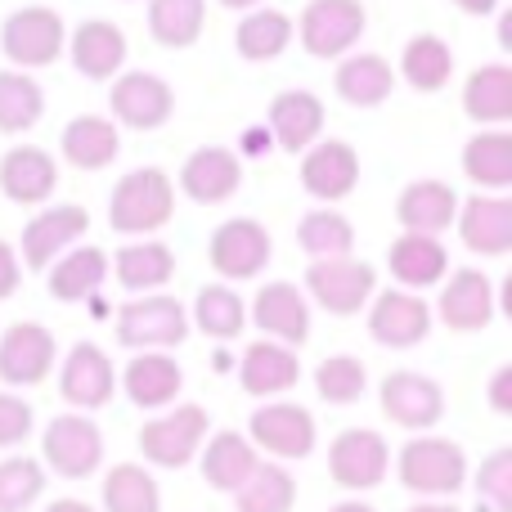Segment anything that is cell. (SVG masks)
I'll list each match as a JSON object with an SVG mask.
<instances>
[{
	"instance_id": "8",
	"label": "cell",
	"mask_w": 512,
	"mask_h": 512,
	"mask_svg": "<svg viewBox=\"0 0 512 512\" xmlns=\"http://www.w3.org/2000/svg\"><path fill=\"white\" fill-rule=\"evenodd\" d=\"M391 472V445L369 427H346L328 445V477L342 490H373Z\"/></svg>"
},
{
	"instance_id": "56",
	"label": "cell",
	"mask_w": 512,
	"mask_h": 512,
	"mask_svg": "<svg viewBox=\"0 0 512 512\" xmlns=\"http://www.w3.org/2000/svg\"><path fill=\"white\" fill-rule=\"evenodd\" d=\"M499 41H504V45H512V14H504V18H499Z\"/></svg>"
},
{
	"instance_id": "20",
	"label": "cell",
	"mask_w": 512,
	"mask_h": 512,
	"mask_svg": "<svg viewBox=\"0 0 512 512\" xmlns=\"http://www.w3.org/2000/svg\"><path fill=\"white\" fill-rule=\"evenodd\" d=\"M239 185H243V167L221 144H207V149L189 153L185 167H180V189L203 207H216V203H225V198H234Z\"/></svg>"
},
{
	"instance_id": "35",
	"label": "cell",
	"mask_w": 512,
	"mask_h": 512,
	"mask_svg": "<svg viewBox=\"0 0 512 512\" xmlns=\"http://www.w3.org/2000/svg\"><path fill=\"white\" fill-rule=\"evenodd\" d=\"M463 176L477 189H508L512 185V135L508 131H481L463 144Z\"/></svg>"
},
{
	"instance_id": "54",
	"label": "cell",
	"mask_w": 512,
	"mask_h": 512,
	"mask_svg": "<svg viewBox=\"0 0 512 512\" xmlns=\"http://www.w3.org/2000/svg\"><path fill=\"white\" fill-rule=\"evenodd\" d=\"M328 512H378V508L360 504V499H346V504H337V508H328Z\"/></svg>"
},
{
	"instance_id": "13",
	"label": "cell",
	"mask_w": 512,
	"mask_h": 512,
	"mask_svg": "<svg viewBox=\"0 0 512 512\" xmlns=\"http://www.w3.org/2000/svg\"><path fill=\"white\" fill-rule=\"evenodd\" d=\"M369 333L378 346L391 351H409L432 333V306H427L418 292L405 288H382L369 306Z\"/></svg>"
},
{
	"instance_id": "4",
	"label": "cell",
	"mask_w": 512,
	"mask_h": 512,
	"mask_svg": "<svg viewBox=\"0 0 512 512\" xmlns=\"http://www.w3.org/2000/svg\"><path fill=\"white\" fill-rule=\"evenodd\" d=\"M364 23H369V14L360 0H310L292 32L301 36V50L315 59H346L364 36Z\"/></svg>"
},
{
	"instance_id": "30",
	"label": "cell",
	"mask_w": 512,
	"mask_h": 512,
	"mask_svg": "<svg viewBox=\"0 0 512 512\" xmlns=\"http://www.w3.org/2000/svg\"><path fill=\"white\" fill-rule=\"evenodd\" d=\"M122 387H126V396H131V405L167 409L171 400L180 396V387H185V373H180V364L171 360V355L144 351V355H135V360L126 364Z\"/></svg>"
},
{
	"instance_id": "33",
	"label": "cell",
	"mask_w": 512,
	"mask_h": 512,
	"mask_svg": "<svg viewBox=\"0 0 512 512\" xmlns=\"http://www.w3.org/2000/svg\"><path fill=\"white\" fill-rule=\"evenodd\" d=\"M396 90V68L382 54H346L337 68V95L355 108H378Z\"/></svg>"
},
{
	"instance_id": "1",
	"label": "cell",
	"mask_w": 512,
	"mask_h": 512,
	"mask_svg": "<svg viewBox=\"0 0 512 512\" xmlns=\"http://www.w3.org/2000/svg\"><path fill=\"white\" fill-rule=\"evenodd\" d=\"M176 216V189H171L167 171L140 167L131 176L117 180L113 198H108V225L117 234H153Z\"/></svg>"
},
{
	"instance_id": "18",
	"label": "cell",
	"mask_w": 512,
	"mask_h": 512,
	"mask_svg": "<svg viewBox=\"0 0 512 512\" xmlns=\"http://www.w3.org/2000/svg\"><path fill=\"white\" fill-rule=\"evenodd\" d=\"M54 369V333L45 324H14L0 333V382L36 387Z\"/></svg>"
},
{
	"instance_id": "9",
	"label": "cell",
	"mask_w": 512,
	"mask_h": 512,
	"mask_svg": "<svg viewBox=\"0 0 512 512\" xmlns=\"http://www.w3.org/2000/svg\"><path fill=\"white\" fill-rule=\"evenodd\" d=\"M207 261L221 279H256V274L270 265V230L252 216H234V221L216 225L212 243H207Z\"/></svg>"
},
{
	"instance_id": "24",
	"label": "cell",
	"mask_w": 512,
	"mask_h": 512,
	"mask_svg": "<svg viewBox=\"0 0 512 512\" xmlns=\"http://www.w3.org/2000/svg\"><path fill=\"white\" fill-rule=\"evenodd\" d=\"M495 319V283L481 270H454L441 288V324L454 333H481Z\"/></svg>"
},
{
	"instance_id": "51",
	"label": "cell",
	"mask_w": 512,
	"mask_h": 512,
	"mask_svg": "<svg viewBox=\"0 0 512 512\" xmlns=\"http://www.w3.org/2000/svg\"><path fill=\"white\" fill-rule=\"evenodd\" d=\"M454 5H459L463 14H472V18H486V14H495L499 9V0H454Z\"/></svg>"
},
{
	"instance_id": "46",
	"label": "cell",
	"mask_w": 512,
	"mask_h": 512,
	"mask_svg": "<svg viewBox=\"0 0 512 512\" xmlns=\"http://www.w3.org/2000/svg\"><path fill=\"white\" fill-rule=\"evenodd\" d=\"M45 490V472L36 459L14 454V459L0 463V512H27L41 499Z\"/></svg>"
},
{
	"instance_id": "52",
	"label": "cell",
	"mask_w": 512,
	"mask_h": 512,
	"mask_svg": "<svg viewBox=\"0 0 512 512\" xmlns=\"http://www.w3.org/2000/svg\"><path fill=\"white\" fill-rule=\"evenodd\" d=\"M270 131H248V135H243V149H248V153H265V149H270Z\"/></svg>"
},
{
	"instance_id": "27",
	"label": "cell",
	"mask_w": 512,
	"mask_h": 512,
	"mask_svg": "<svg viewBox=\"0 0 512 512\" xmlns=\"http://www.w3.org/2000/svg\"><path fill=\"white\" fill-rule=\"evenodd\" d=\"M387 270L405 292H423L445 279L450 252H445V243L432 239V234H400L387 252Z\"/></svg>"
},
{
	"instance_id": "26",
	"label": "cell",
	"mask_w": 512,
	"mask_h": 512,
	"mask_svg": "<svg viewBox=\"0 0 512 512\" xmlns=\"http://www.w3.org/2000/svg\"><path fill=\"white\" fill-rule=\"evenodd\" d=\"M72 68L90 81H113L117 68L126 63V32L108 18H86L68 41Z\"/></svg>"
},
{
	"instance_id": "42",
	"label": "cell",
	"mask_w": 512,
	"mask_h": 512,
	"mask_svg": "<svg viewBox=\"0 0 512 512\" xmlns=\"http://www.w3.org/2000/svg\"><path fill=\"white\" fill-rule=\"evenodd\" d=\"M162 490L140 463H117L104 477V512H158Z\"/></svg>"
},
{
	"instance_id": "43",
	"label": "cell",
	"mask_w": 512,
	"mask_h": 512,
	"mask_svg": "<svg viewBox=\"0 0 512 512\" xmlns=\"http://www.w3.org/2000/svg\"><path fill=\"white\" fill-rule=\"evenodd\" d=\"M45 113V95L27 72H0V131L5 135H23L41 122Z\"/></svg>"
},
{
	"instance_id": "45",
	"label": "cell",
	"mask_w": 512,
	"mask_h": 512,
	"mask_svg": "<svg viewBox=\"0 0 512 512\" xmlns=\"http://www.w3.org/2000/svg\"><path fill=\"white\" fill-rule=\"evenodd\" d=\"M364 387H369V373L355 355H328L315 369V391L328 405H355L364 396Z\"/></svg>"
},
{
	"instance_id": "36",
	"label": "cell",
	"mask_w": 512,
	"mask_h": 512,
	"mask_svg": "<svg viewBox=\"0 0 512 512\" xmlns=\"http://www.w3.org/2000/svg\"><path fill=\"white\" fill-rule=\"evenodd\" d=\"M234 45L248 63H270L292 45V18L283 9H248L234 32Z\"/></svg>"
},
{
	"instance_id": "16",
	"label": "cell",
	"mask_w": 512,
	"mask_h": 512,
	"mask_svg": "<svg viewBox=\"0 0 512 512\" xmlns=\"http://www.w3.org/2000/svg\"><path fill=\"white\" fill-rule=\"evenodd\" d=\"M86 230H90L86 207H72V203L45 207L41 216H32V221L23 225V239H18L23 265H27V270H41L45 274V265H50L54 256L68 252Z\"/></svg>"
},
{
	"instance_id": "53",
	"label": "cell",
	"mask_w": 512,
	"mask_h": 512,
	"mask_svg": "<svg viewBox=\"0 0 512 512\" xmlns=\"http://www.w3.org/2000/svg\"><path fill=\"white\" fill-rule=\"evenodd\" d=\"M45 512H95V508L81 504V499H54V504L45 508Z\"/></svg>"
},
{
	"instance_id": "2",
	"label": "cell",
	"mask_w": 512,
	"mask_h": 512,
	"mask_svg": "<svg viewBox=\"0 0 512 512\" xmlns=\"http://www.w3.org/2000/svg\"><path fill=\"white\" fill-rule=\"evenodd\" d=\"M396 477L414 495H459L468 486V454L450 436H414L396 459Z\"/></svg>"
},
{
	"instance_id": "7",
	"label": "cell",
	"mask_w": 512,
	"mask_h": 512,
	"mask_svg": "<svg viewBox=\"0 0 512 512\" xmlns=\"http://www.w3.org/2000/svg\"><path fill=\"white\" fill-rule=\"evenodd\" d=\"M207 409L203 405H180L162 418H149L140 427V454L158 468H185L207 441Z\"/></svg>"
},
{
	"instance_id": "28",
	"label": "cell",
	"mask_w": 512,
	"mask_h": 512,
	"mask_svg": "<svg viewBox=\"0 0 512 512\" xmlns=\"http://www.w3.org/2000/svg\"><path fill=\"white\" fill-rule=\"evenodd\" d=\"M301 378V360L292 346H279V342H252L248 351H243L239 360V382L243 391L256 400L265 396H283V391H292Z\"/></svg>"
},
{
	"instance_id": "38",
	"label": "cell",
	"mask_w": 512,
	"mask_h": 512,
	"mask_svg": "<svg viewBox=\"0 0 512 512\" xmlns=\"http://www.w3.org/2000/svg\"><path fill=\"white\" fill-rule=\"evenodd\" d=\"M400 72H405V81L414 90L436 95V90H445V81L454 77V54H450V45H445L441 36L423 32V36H414V41L405 45V54H400Z\"/></svg>"
},
{
	"instance_id": "49",
	"label": "cell",
	"mask_w": 512,
	"mask_h": 512,
	"mask_svg": "<svg viewBox=\"0 0 512 512\" xmlns=\"http://www.w3.org/2000/svg\"><path fill=\"white\" fill-rule=\"evenodd\" d=\"M18 283H23V265H18V256L9 243H0V301L14 297Z\"/></svg>"
},
{
	"instance_id": "10",
	"label": "cell",
	"mask_w": 512,
	"mask_h": 512,
	"mask_svg": "<svg viewBox=\"0 0 512 512\" xmlns=\"http://www.w3.org/2000/svg\"><path fill=\"white\" fill-rule=\"evenodd\" d=\"M378 400H382V414L396 427H409V432H427V427H436L445 414L441 382H432L427 373H414V369L387 373L378 387Z\"/></svg>"
},
{
	"instance_id": "6",
	"label": "cell",
	"mask_w": 512,
	"mask_h": 512,
	"mask_svg": "<svg viewBox=\"0 0 512 512\" xmlns=\"http://www.w3.org/2000/svg\"><path fill=\"white\" fill-rule=\"evenodd\" d=\"M0 45H5L9 63H18V68H45V63H54L63 54L68 27H63V18L54 14V9L27 5V9H14V14L5 18Z\"/></svg>"
},
{
	"instance_id": "3",
	"label": "cell",
	"mask_w": 512,
	"mask_h": 512,
	"mask_svg": "<svg viewBox=\"0 0 512 512\" xmlns=\"http://www.w3.org/2000/svg\"><path fill=\"white\" fill-rule=\"evenodd\" d=\"M189 333V315L167 292H144L117 310V342L131 351H171Z\"/></svg>"
},
{
	"instance_id": "41",
	"label": "cell",
	"mask_w": 512,
	"mask_h": 512,
	"mask_svg": "<svg viewBox=\"0 0 512 512\" xmlns=\"http://www.w3.org/2000/svg\"><path fill=\"white\" fill-rule=\"evenodd\" d=\"M239 512H292L297 504V481L283 463H256V472L234 490Z\"/></svg>"
},
{
	"instance_id": "21",
	"label": "cell",
	"mask_w": 512,
	"mask_h": 512,
	"mask_svg": "<svg viewBox=\"0 0 512 512\" xmlns=\"http://www.w3.org/2000/svg\"><path fill=\"white\" fill-rule=\"evenodd\" d=\"M454 216H459V194L445 180H414L396 198V221L405 234H432V239H441L454 225Z\"/></svg>"
},
{
	"instance_id": "50",
	"label": "cell",
	"mask_w": 512,
	"mask_h": 512,
	"mask_svg": "<svg viewBox=\"0 0 512 512\" xmlns=\"http://www.w3.org/2000/svg\"><path fill=\"white\" fill-rule=\"evenodd\" d=\"M490 409L495 414H512V364H499L490 378Z\"/></svg>"
},
{
	"instance_id": "12",
	"label": "cell",
	"mask_w": 512,
	"mask_h": 512,
	"mask_svg": "<svg viewBox=\"0 0 512 512\" xmlns=\"http://www.w3.org/2000/svg\"><path fill=\"white\" fill-rule=\"evenodd\" d=\"M248 441L256 450L274 454V459H306L315 450V414L306 405H292V400H274L261 405L248 423Z\"/></svg>"
},
{
	"instance_id": "15",
	"label": "cell",
	"mask_w": 512,
	"mask_h": 512,
	"mask_svg": "<svg viewBox=\"0 0 512 512\" xmlns=\"http://www.w3.org/2000/svg\"><path fill=\"white\" fill-rule=\"evenodd\" d=\"M360 185V153L346 140H319L301 158V189L319 203H342Z\"/></svg>"
},
{
	"instance_id": "57",
	"label": "cell",
	"mask_w": 512,
	"mask_h": 512,
	"mask_svg": "<svg viewBox=\"0 0 512 512\" xmlns=\"http://www.w3.org/2000/svg\"><path fill=\"white\" fill-rule=\"evenodd\" d=\"M221 5H225V9H256L261 0H221Z\"/></svg>"
},
{
	"instance_id": "31",
	"label": "cell",
	"mask_w": 512,
	"mask_h": 512,
	"mask_svg": "<svg viewBox=\"0 0 512 512\" xmlns=\"http://www.w3.org/2000/svg\"><path fill=\"white\" fill-rule=\"evenodd\" d=\"M256 445L243 432H216L203 441V481L212 490H239L256 472Z\"/></svg>"
},
{
	"instance_id": "23",
	"label": "cell",
	"mask_w": 512,
	"mask_h": 512,
	"mask_svg": "<svg viewBox=\"0 0 512 512\" xmlns=\"http://www.w3.org/2000/svg\"><path fill=\"white\" fill-rule=\"evenodd\" d=\"M54 185H59V167H54V158L45 149H36V144H18V149H9L5 158H0V194H5L9 203L36 207L54 194Z\"/></svg>"
},
{
	"instance_id": "48",
	"label": "cell",
	"mask_w": 512,
	"mask_h": 512,
	"mask_svg": "<svg viewBox=\"0 0 512 512\" xmlns=\"http://www.w3.org/2000/svg\"><path fill=\"white\" fill-rule=\"evenodd\" d=\"M32 436V405L23 396H9L0 391V450L9 445H23Z\"/></svg>"
},
{
	"instance_id": "29",
	"label": "cell",
	"mask_w": 512,
	"mask_h": 512,
	"mask_svg": "<svg viewBox=\"0 0 512 512\" xmlns=\"http://www.w3.org/2000/svg\"><path fill=\"white\" fill-rule=\"evenodd\" d=\"M59 149H63V158H68L77 171H104V167H113L117 153H122L117 122H108V117H95V113L72 117V122L63 126V135H59Z\"/></svg>"
},
{
	"instance_id": "55",
	"label": "cell",
	"mask_w": 512,
	"mask_h": 512,
	"mask_svg": "<svg viewBox=\"0 0 512 512\" xmlns=\"http://www.w3.org/2000/svg\"><path fill=\"white\" fill-rule=\"evenodd\" d=\"M405 512H459L454 504H414V508H405Z\"/></svg>"
},
{
	"instance_id": "40",
	"label": "cell",
	"mask_w": 512,
	"mask_h": 512,
	"mask_svg": "<svg viewBox=\"0 0 512 512\" xmlns=\"http://www.w3.org/2000/svg\"><path fill=\"white\" fill-rule=\"evenodd\" d=\"M194 324H198V333L216 337V342H234L248 328V301L234 288H225V283H212L194 301Z\"/></svg>"
},
{
	"instance_id": "25",
	"label": "cell",
	"mask_w": 512,
	"mask_h": 512,
	"mask_svg": "<svg viewBox=\"0 0 512 512\" xmlns=\"http://www.w3.org/2000/svg\"><path fill=\"white\" fill-rule=\"evenodd\" d=\"M324 131V104L310 90H279L270 99V140L283 153H306Z\"/></svg>"
},
{
	"instance_id": "37",
	"label": "cell",
	"mask_w": 512,
	"mask_h": 512,
	"mask_svg": "<svg viewBox=\"0 0 512 512\" xmlns=\"http://www.w3.org/2000/svg\"><path fill=\"white\" fill-rule=\"evenodd\" d=\"M176 274V252L167 243H131L117 252V283L126 292H158Z\"/></svg>"
},
{
	"instance_id": "14",
	"label": "cell",
	"mask_w": 512,
	"mask_h": 512,
	"mask_svg": "<svg viewBox=\"0 0 512 512\" xmlns=\"http://www.w3.org/2000/svg\"><path fill=\"white\" fill-rule=\"evenodd\" d=\"M108 104H113L117 122L131 126V131H158L176 113V90L162 77H153V72H122L113 81Z\"/></svg>"
},
{
	"instance_id": "32",
	"label": "cell",
	"mask_w": 512,
	"mask_h": 512,
	"mask_svg": "<svg viewBox=\"0 0 512 512\" xmlns=\"http://www.w3.org/2000/svg\"><path fill=\"white\" fill-rule=\"evenodd\" d=\"M108 252L104 248H72L50 261V297L54 301H86L104 288L108 279Z\"/></svg>"
},
{
	"instance_id": "44",
	"label": "cell",
	"mask_w": 512,
	"mask_h": 512,
	"mask_svg": "<svg viewBox=\"0 0 512 512\" xmlns=\"http://www.w3.org/2000/svg\"><path fill=\"white\" fill-rule=\"evenodd\" d=\"M297 243L310 261H324V256H351L355 248V225L342 212H306L297 225Z\"/></svg>"
},
{
	"instance_id": "34",
	"label": "cell",
	"mask_w": 512,
	"mask_h": 512,
	"mask_svg": "<svg viewBox=\"0 0 512 512\" xmlns=\"http://www.w3.org/2000/svg\"><path fill=\"white\" fill-rule=\"evenodd\" d=\"M463 113L477 126H504L512 122V68L486 63L463 81Z\"/></svg>"
},
{
	"instance_id": "5",
	"label": "cell",
	"mask_w": 512,
	"mask_h": 512,
	"mask_svg": "<svg viewBox=\"0 0 512 512\" xmlns=\"http://www.w3.org/2000/svg\"><path fill=\"white\" fill-rule=\"evenodd\" d=\"M373 288H378V274L360 256H324V261H310L306 270V292L328 315H360Z\"/></svg>"
},
{
	"instance_id": "19",
	"label": "cell",
	"mask_w": 512,
	"mask_h": 512,
	"mask_svg": "<svg viewBox=\"0 0 512 512\" xmlns=\"http://www.w3.org/2000/svg\"><path fill=\"white\" fill-rule=\"evenodd\" d=\"M113 387H117V373H113V360L99 351L95 342H77L63 360V373H59V391L72 409H104L113 400Z\"/></svg>"
},
{
	"instance_id": "11",
	"label": "cell",
	"mask_w": 512,
	"mask_h": 512,
	"mask_svg": "<svg viewBox=\"0 0 512 512\" xmlns=\"http://www.w3.org/2000/svg\"><path fill=\"white\" fill-rule=\"evenodd\" d=\"M45 463L68 481H86L104 463V436L86 414H59L45 427Z\"/></svg>"
},
{
	"instance_id": "47",
	"label": "cell",
	"mask_w": 512,
	"mask_h": 512,
	"mask_svg": "<svg viewBox=\"0 0 512 512\" xmlns=\"http://www.w3.org/2000/svg\"><path fill=\"white\" fill-rule=\"evenodd\" d=\"M477 490L495 504V512H512V450H495L477 468Z\"/></svg>"
},
{
	"instance_id": "22",
	"label": "cell",
	"mask_w": 512,
	"mask_h": 512,
	"mask_svg": "<svg viewBox=\"0 0 512 512\" xmlns=\"http://www.w3.org/2000/svg\"><path fill=\"white\" fill-rule=\"evenodd\" d=\"M459 239L477 256H504L512 248V203L499 194H477L459 203Z\"/></svg>"
},
{
	"instance_id": "17",
	"label": "cell",
	"mask_w": 512,
	"mask_h": 512,
	"mask_svg": "<svg viewBox=\"0 0 512 512\" xmlns=\"http://www.w3.org/2000/svg\"><path fill=\"white\" fill-rule=\"evenodd\" d=\"M252 324L279 346H306L310 337V301L301 297L297 283H261L252 297Z\"/></svg>"
},
{
	"instance_id": "39",
	"label": "cell",
	"mask_w": 512,
	"mask_h": 512,
	"mask_svg": "<svg viewBox=\"0 0 512 512\" xmlns=\"http://www.w3.org/2000/svg\"><path fill=\"white\" fill-rule=\"evenodd\" d=\"M207 0H153L149 5V32L167 50H189L203 36Z\"/></svg>"
}]
</instances>
